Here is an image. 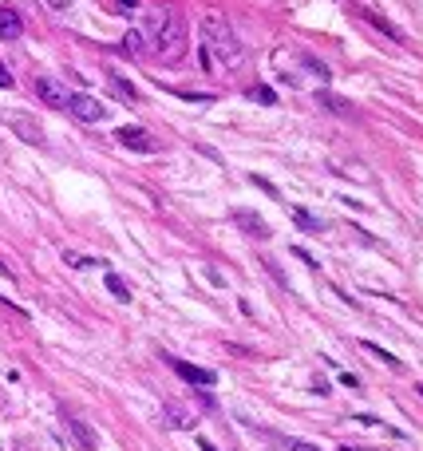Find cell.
<instances>
[{
	"label": "cell",
	"instance_id": "603a6c76",
	"mask_svg": "<svg viewBox=\"0 0 423 451\" xmlns=\"http://www.w3.org/2000/svg\"><path fill=\"white\" fill-rule=\"evenodd\" d=\"M107 8H111V12H119V16H131V12H135L131 4H107Z\"/></svg>",
	"mask_w": 423,
	"mask_h": 451
},
{
	"label": "cell",
	"instance_id": "7a4b0ae2",
	"mask_svg": "<svg viewBox=\"0 0 423 451\" xmlns=\"http://www.w3.org/2000/svg\"><path fill=\"white\" fill-rule=\"evenodd\" d=\"M151 32H154V40H159V56L178 60L182 52H186V20H182L178 12H162V16H154Z\"/></svg>",
	"mask_w": 423,
	"mask_h": 451
},
{
	"label": "cell",
	"instance_id": "3957f363",
	"mask_svg": "<svg viewBox=\"0 0 423 451\" xmlns=\"http://www.w3.org/2000/svg\"><path fill=\"white\" fill-rule=\"evenodd\" d=\"M166 364L178 372L182 380L198 384V388H214V380H218V372L214 368H198V364H190V361H178V356H166Z\"/></svg>",
	"mask_w": 423,
	"mask_h": 451
},
{
	"label": "cell",
	"instance_id": "7c38bea8",
	"mask_svg": "<svg viewBox=\"0 0 423 451\" xmlns=\"http://www.w3.org/2000/svg\"><path fill=\"white\" fill-rule=\"evenodd\" d=\"M262 435H269L273 443H281V447H289V451H321V447H317V443L293 440V435H281V431H269V428H262Z\"/></svg>",
	"mask_w": 423,
	"mask_h": 451
},
{
	"label": "cell",
	"instance_id": "9c48e42d",
	"mask_svg": "<svg viewBox=\"0 0 423 451\" xmlns=\"http://www.w3.org/2000/svg\"><path fill=\"white\" fill-rule=\"evenodd\" d=\"M317 103H321L324 111H333V115H341V119H352V115H356V107H352V103H348V100H341V95H333L329 88H321V91H317Z\"/></svg>",
	"mask_w": 423,
	"mask_h": 451
},
{
	"label": "cell",
	"instance_id": "6da1fadb",
	"mask_svg": "<svg viewBox=\"0 0 423 451\" xmlns=\"http://www.w3.org/2000/svg\"><path fill=\"white\" fill-rule=\"evenodd\" d=\"M202 36H206V52H214L222 64H242V40H238V32L230 28V20L222 16H206L202 20Z\"/></svg>",
	"mask_w": 423,
	"mask_h": 451
},
{
	"label": "cell",
	"instance_id": "2e32d148",
	"mask_svg": "<svg viewBox=\"0 0 423 451\" xmlns=\"http://www.w3.org/2000/svg\"><path fill=\"white\" fill-rule=\"evenodd\" d=\"M103 281H107V289H111L115 297L123 301V305L131 301V289H127V285H123V281H119V273H103Z\"/></svg>",
	"mask_w": 423,
	"mask_h": 451
},
{
	"label": "cell",
	"instance_id": "ffe728a7",
	"mask_svg": "<svg viewBox=\"0 0 423 451\" xmlns=\"http://www.w3.org/2000/svg\"><path fill=\"white\" fill-rule=\"evenodd\" d=\"M250 100L253 103H277V95H273L269 88H250Z\"/></svg>",
	"mask_w": 423,
	"mask_h": 451
},
{
	"label": "cell",
	"instance_id": "e0dca14e",
	"mask_svg": "<svg viewBox=\"0 0 423 451\" xmlns=\"http://www.w3.org/2000/svg\"><path fill=\"white\" fill-rule=\"evenodd\" d=\"M364 349L372 352L376 361H384V364H388V368H400V361H396V356H392V352H388V349H380V344H372V341H364Z\"/></svg>",
	"mask_w": 423,
	"mask_h": 451
},
{
	"label": "cell",
	"instance_id": "ba28073f",
	"mask_svg": "<svg viewBox=\"0 0 423 451\" xmlns=\"http://www.w3.org/2000/svg\"><path fill=\"white\" fill-rule=\"evenodd\" d=\"M4 119H8L12 127H16V135H20V139L36 143V147H40V143H44V131L36 127V123H32L28 115H24V111H12V115H4Z\"/></svg>",
	"mask_w": 423,
	"mask_h": 451
},
{
	"label": "cell",
	"instance_id": "7402d4cb",
	"mask_svg": "<svg viewBox=\"0 0 423 451\" xmlns=\"http://www.w3.org/2000/svg\"><path fill=\"white\" fill-rule=\"evenodd\" d=\"M0 88H12V71L4 64H0Z\"/></svg>",
	"mask_w": 423,
	"mask_h": 451
},
{
	"label": "cell",
	"instance_id": "d4e9b609",
	"mask_svg": "<svg viewBox=\"0 0 423 451\" xmlns=\"http://www.w3.org/2000/svg\"><path fill=\"white\" fill-rule=\"evenodd\" d=\"M341 451H356V447H341Z\"/></svg>",
	"mask_w": 423,
	"mask_h": 451
},
{
	"label": "cell",
	"instance_id": "52a82bcc",
	"mask_svg": "<svg viewBox=\"0 0 423 451\" xmlns=\"http://www.w3.org/2000/svg\"><path fill=\"white\" fill-rule=\"evenodd\" d=\"M36 95H40V103H48V107H68V91L60 88L56 80H48V76H36Z\"/></svg>",
	"mask_w": 423,
	"mask_h": 451
},
{
	"label": "cell",
	"instance_id": "44dd1931",
	"mask_svg": "<svg viewBox=\"0 0 423 451\" xmlns=\"http://www.w3.org/2000/svg\"><path fill=\"white\" fill-rule=\"evenodd\" d=\"M250 182H253V186H262L265 194H273V198H277V186H273V182H265L262 174H250Z\"/></svg>",
	"mask_w": 423,
	"mask_h": 451
},
{
	"label": "cell",
	"instance_id": "9a60e30c",
	"mask_svg": "<svg viewBox=\"0 0 423 451\" xmlns=\"http://www.w3.org/2000/svg\"><path fill=\"white\" fill-rule=\"evenodd\" d=\"M123 52H127V56H142V52H147L142 32H127V36H123Z\"/></svg>",
	"mask_w": 423,
	"mask_h": 451
},
{
	"label": "cell",
	"instance_id": "8992f818",
	"mask_svg": "<svg viewBox=\"0 0 423 451\" xmlns=\"http://www.w3.org/2000/svg\"><path fill=\"white\" fill-rule=\"evenodd\" d=\"M115 139H119L123 147L139 150V155H154V150H159V143H154L142 127H119V131H115Z\"/></svg>",
	"mask_w": 423,
	"mask_h": 451
},
{
	"label": "cell",
	"instance_id": "8fae6325",
	"mask_svg": "<svg viewBox=\"0 0 423 451\" xmlns=\"http://www.w3.org/2000/svg\"><path fill=\"white\" fill-rule=\"evenodd\" d=\"M24 20L16 8H0V40H20Z\"/></svg>",
	"mask_w": 423,
	"mask_h": 451
},
{
	"label": "cell",
	"instance_id": "cb8c5ba5",
	"mask_svg": "<svg viewBox=\"0 0 423 451\" xmlns=\"http://www.w3.org/2000/svg\"><path fill=\"white\" fill-rule=\"evenodd\" d=\"M0 273H4V277H16V273H12L8 265H4V261H0Z\"/></svg>",
	"mask_w": 423,
	"mask_h": 451
},
{
	"label": "cell",
	"instance_id": "30bf717a",
	"mask_svg": "<svg viewBox=\"0 0 423 451\" xmlns=\"http://www.w3.org/2000/svg\"><path fill=\"white\" fill-rule=\"evenodd\" d=\"M233 222H238L245 234H253V238H269V222L250 214V210H233Z\"/></svg>",
	"mask_w": 423,
	"mask_h": 451
},
{
	"label": "cell",
	"instance_id": "277c9868",
	"mask_svg": "<svg viewBox=\"0 0 423 451\" xmlns=\"http://www.w3.org/2000/svg\"><path fill=\"white\" fill-rule=\"evenodd\" d=\"M63 420H68V431L75 435V443H80L83 451H99V435H95V428H91L87 420H80V416L68 408H63Z\"/></svg>",
	"mask_w": 423,
	"mask_h": 451
},
{
	"label": "cell",
	"instance_id": "d6986e66",
	"mask_svg": "<svg viewBox=\"0 0 423 451\" xmlns=\"http://www.w3.org/2000/svg\"><path fill=\"white\" fill-rule=\"evenodd\" d=\"M262 265H265V270L273 273V281H277L281 289H289V281H285V273H281V265H277V261H273V258H262Z\"/></svg>",
	"mask_w": 423,
	"mask_h": 451
},
{
	"label": "cell",
	"instance_id": "ac0fdd59",
	"mask_svg": "<svg viewBox=\"0 0 423 451\" xmlns=\"http://www.w3.org/2000/svg\"><path fill=\"white\" fill-rule=\"evenodd\" d=\"M63 261H68V265H75V270H95V265H99V261L95 258H83V253H63Z\"/></svg>",
	"mask_w": 423,
	"mask_h": 451
},
{
	"label": "cell",
	"instance_id": "4fadbf2b",
	"mask_svg": "<svg viewBox=\"0 0 423 451\" xmlns=\"http://www.w3.org/2000/svg\"><path fill=\"white\" fill-rule=\"evenodd\" d=\"M360 16H364V20H368V24H372V28L388 32V36H392V40H403V36H400V28H396V24H388V20H384V16H376L372 8H360Z\"/></svg>",
	"mask_w": 423,
	"mask_h": 451
},
{
	"label": "cell",
	"instance_id": "5bb4252c",
	"mask_svg": "<svg viewBox=\"0 0 423 451\" xmlns=\"http://www.w3.org/2000/svg\"><path fill=\"white\" fill-rule=\"evenodd\" d=\"M289 214H293V222H297V226H305V230H324V222H321V218H312L305 206H293Z\"/></svg>",
	"mask_w": 423,
	"mask_h": 451
},
{
	"label": "cell",
	"instance_id": "5b68a950",
	"mask_svg": "<svg viewBox=\"0 0 423 451\" xmlns=\"http://www.w3.org/2000/svg\"><path fill=\"white\" fill-rule=\"evenodd\" d=\"M68 111L80 123H99L103 115H107V111H103V103L91 100V95H68Z\"/></svg>",
	"mask_w": 423,
	"mask_h": 451
}]
</instances>
